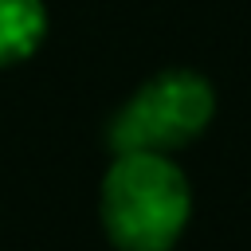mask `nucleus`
<instances>
[{"label": "nucleus", "mask_w": 251, "mask_h": 251, "mask_svg": "<svg viewBox=\"0 0 251 251\" xmlns=\"http://www.w3.org/2000/svg\"><path fill=\"white\" fill-rule=\"evenodd\" d=\"M192 216V188L169 153H114L98 220L118 251H173Z\"/></svg>", "instance_id": "nucleus-1"}, {"label": "nucleus", "mask_w": 251, "mask_h": 251, "mask_svg": "<svg viewBox=\"0 0 251 251\" xmlns=\"http://www.w3.org/2000/svg\"><path fill=\"white\" fill-rule=\"evenodd\" d=\"M216 118V90L200 71L169 67L145 78L110 122L114 153H176Z\"/></svg>", "instance_id": "nucleus-2"}, {"label": "nucleus", "mask_w": 251, "mask_h": 251, "mask_svg": "<svg viewBox=\"0 0 251 251\" xmlns=\"http://www.w3.org/2000/svg\"><path fill=\"white\" fill-rule=\"evenodd\" d=\"M43 35H47L43 0H0V67L31 59Z\"/></svg>", "instance_id": "nucleus-3"}]
</instances>
